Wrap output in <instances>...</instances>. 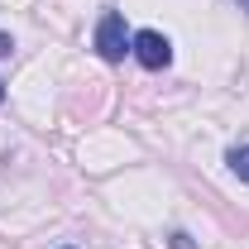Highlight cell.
<instances>
[{
  "label": "cell",
  "mask_w": 249,
  "mask_h": 249,
  "mask_svg": "<svg viewBox=\"0 0 249 249\" xmlns=\"http://www.w3.org/2000/svg\"><path fill=\"white\" fill-rule=\"evenodd\" d=\"M96 48H101L106 62H120L124 53H129V29H124L120 10H106V15H101V24H96Z\"/></svg>",
  "instance_id": "cell-1"
},
{
  "label": "cell",
  "mask_w": 249,
  "mask_h": 249,
  "mask_svg": "<svg viewBox=\"0 0 249 249\" xmlns=\"http://www.w3.org/2000/svg\"><path fill=\"white\" fill-rule=\"evenodd\" d=\"M10 53H15V38H10V34H0V58H10Z\"/></svg>",
  "instance_id": "cell-5"
},
{
  "label": "cell",
  "mask_w": 249,
  "mask_h": 249,
  "mask_svg": "<svg viewBox=\"0 0 249 249\" xmlns=\"http://www.w3.org/2000/svg\"><path fill=\"white\" fill-rule=\"evenodd\" d=\"M129 53L144 62L149 72H158V67H168V62H173V43H168L158 29H139L134 38H129Z\"/></svg>",
  "instance_id": "cell-2"
},
{
  "label": "cell",
  "mask_w": 249,
  "mask_h": 249,
  "mask_svg": "<svg viewBox=\"0 0 249 249\" xmlns=\"http://www.w3.org/2000/svg\"><path fill=\"white\" fill-rule=\"evenodd\" d=\"M230 168H235V178L240 182H249V144H240V149H230V158H225Z\"/></svg>",
  "instance_id": "cell-3"
},
{
  "label": "cell",
  "mask_w": 249,
  "mask_h": 249,
  "mask_svg": "<svg viewBox=\"0 0 249 249\" xmlns=\"http://www.w3.org/2000/svg\"><path fill=\"white\" fill-rule=\"evenodd\" d=\"M0 101H5V82H0Z\"/></svg>",
  "instance_id": "cell-7"
},
{
  "label": "cell",
  "mask_w": 249,
  "mask_h": 249,
  "mask_svg": "<svg viewBox=\"0 0 249 249\" xmlns=\"http://www.w3.org/2000/svg\"><path fill=\"white\" fill-rule=\"evenodd\" d=\"M235 5H240V10H249V0H235Z\"/></svg>",
  "instance_id": "cell-6"
},
{
  "label": "cell",
  "mask_w": 249,
  "mask_h": 249,
  "mask_svg": "<svg viewBox=\"0 0 249 249\" xmlns=\"http://www.w3.org/2000/svg\"><path fill=\"white\" fill-rule=\"evenodd\" d=\"M168 245H173V249H196V240H192L187 230H173V235H168Z\"/></svg>",
  "instance_id": "cell-4"
}]
</instances>
